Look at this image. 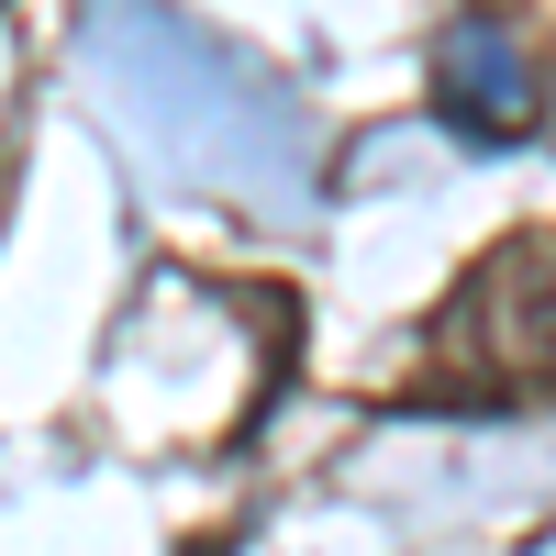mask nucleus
Instances as JSON below:
<instances>
[{"label": "nucleus", "instance_id": "1", "mask_svg": "<svg viewBox=\"0 0 556 556\" xmlns=\"http://www.w3.org/2000/svg\"><path fill=\"white\" fill-rule=\"evenodd\" d=\"M556 379V235H501L434 312V412H523Z\"/></svg>", "mask_w": 556, "mask_h": 556}, {"label": "nucleus", "instance_id": "2", "mask_svg": "<svg viewBox=\"0 0 556 556\" xmlns=\"http://www.w3.org/2000/svg\"><path fill=\"white\" fill-rule=\"evenodd\" d=\"M434 123L456 134V146H479V156H501V146L534 134V56L490 12L445 23V45H434Z\"/></svg>", "mask_w": 556, "mask_h": 556}, {"label": "nucleus", "instance_id": "3", "mask_svg": "<svg viewBox=\"0 0 556 556\" xmlns=\"http://www.w3.org/2000/svg\"><path fill=\"white\" fill-rule=\"evenodd\" d=\"M534 134L556 146V78H534Z\"/></svg>", "mask_w": 556, "mask_h": 556}]
</instances>
